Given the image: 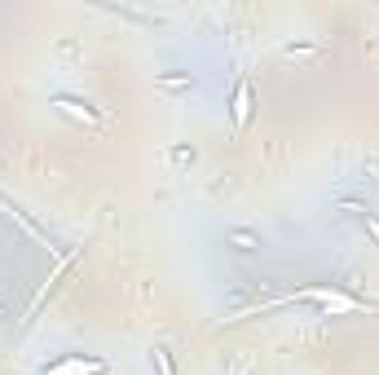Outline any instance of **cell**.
Listing matches in <instances>:
<instances>
[{
	"mask_svg": "<svg viewBox=\"0 0 379 375\" xmlns=\"http://www.w3.org/2000/svg\"><path fill=\"white\" fill-rule=\"evenodd\" d=\"M287 300H318V305H326V309H335V314H357V309H371L366 300H357V296H349V291H340V287H304V291H295V296H287Z\"/></svg>",
	"mask_w": 379,
	"mask_h": 375,
	"instance_id": "cell-1",
	"label": "cell"
},
{
	"mask_svg": "<svg viewBox=\"0 0 379 375\" xmlns=\"http://www.w3.org/2000/svg\"><path fill=\"white\" fill-rule=\"evenodd\" d=\"M102 371H106L102 357H62V362L44 367L40 375H102Z\"/></svg>",
	"mask_w": 379,
	"mask_h": 375,
	"instance_id": "cell-2",
	"label": "cell"
},
{
	"mask_svg": "<svg viewBox=\"0 0 379 375\" xmlns=\"http://www.w3.org/2000/svg\"><path fill=\"white\" fill-rule=\"evenodd\" d=\"M53 106L62 110V115H71V120H84V124H97V120H102V115H97V110H93L89 102H75V97H58Z\"/></svg>",
	"mask_w": 379,
	"mask_h": 375,
	"instance_id": "cell-3",
	"label": "cell"
},
{
	"mask_svg": "<svg viewBox=\"0 0 379 375\" xmlns=\"http://www.w3.org/2000/svg\"><path fill=\"white\" fill-rule=\"evenodd\" d=\"M247 120H252V84H247V80H243V84L234 89V124L243 128Z\"/></svg>",
	"mask_w": 379,
	"mask_h": 375,
	"instance_id": "cell-4",
	"label": "cell"
},
{
	"mask_svg": "<svg viewBox=\"0 0 379 375\" xmlns=\"http://www.w3.org/2000/svg\"><path fill=\"white\" fill-rule=\"evenodd\" d=\"M194 75H159V89H190Z\"/></svg>",
	"mask_w": 379,
	"mask_h": 375,
	"instance_id": "cell-5",
	"label": "cell"
},
{
	"mask_svg": "<svg viewBox=\"0 0 379 375\" xmlns=\"http://www.w3.org/2000/svg\"><path fill=\"white\" fill-rule=\"evenodd\" d=\"M229 243H238L243 252H252V248H260V243H256V234H247V230H234V234H229Z\"/></svg>",
	"mask_w": 379,
	"mask_h": 375,
	"instance_id": "cell-6",
	"label": "cell"
},
{
	"mask_svg": "<svg viewBox=\"0 0 379 375\" xmlns=\"http://www.w3.org/2000/svg\"><path fill=\"white\" fill-rule=\"evenodd\" d=\"M155 367H159V375H176V371H172V357H168V349H155Z\"/></svg>",
	"mask_w": 379,
	"mask_h": 375,
	"instance_id": "cell-7",
	"label": "cell"
},
{
	"mask_svg": "<svg viewBox=\"0 0 379 375\" xmlns=\"http://www.w3.org/2000/svg\"><path fill=\"white\" fill-rule=\"evenodd\" d=\"M361 221H366V230H371V234H375V239H379V221H375V217H371V212H366V217H361Z\"/></svg>",
	"mask_w": 379,
	"mask_h": 375,
	"instance_id": "cell-8",
	"label": "cell"
},
{
	"mask_svg": "<svg viewBox=\"0 0 379 375\" xmlns=\"http://www.w3.org/2000/svg\"><path fill=\"white\" fill-rule=\"evenodd\" d=\"M0 314H5V309H0Z\"/></svg>",
	"mask_w": 379,
	"mask_h": 375,
	"instance_id": "cell-9",
	"label": "cell"
}]
</instances>
